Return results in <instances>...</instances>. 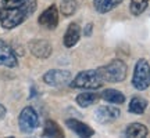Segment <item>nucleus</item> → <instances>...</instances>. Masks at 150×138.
<instances>
[{
    "label": "nucleus",
    "instance_id": "8",
    "mask_svg": "<svg viewBox=\"0 0 150 138\" xmlns=\"http://www.w3.org/2000/svg\"><path fill=\"white\" fill-rule=\"evenodd\" d=\"M39 25L46 29H56L59 25V8L56 4L49 6L38 18Z\"/></svg>",
    "mask_w": 150,
    "mask_h": 138
},
{
    "label": "nucleus",
    "instance_id": "14",
    "mask_svg": "<svg viewBox=\"0 0 150 138\" xmlns=\"http://www.w3.org/2000/svg\"><path fill=\"white\" fill-rule=\"evenodd\" d=\"M100 100V94H97L95 91H83L76 95V104L82 108H88V106L96 104L97 101Z\"/></svg>",
    "mask_w": 150,
    "mask_h": 138
},
{
    "label": "nucleus",
    "instance_id": "19",
    "mask_svg": "<svg viewBox=\"0 0 150 138\" xmlns=\"http://www.w3.org/2000/svg\"><path fill=\"white\" fill-rule=\"evenodd\" d=\"M149 1L150 0H131V3H129L131 14L135 17H139L140 14H143L149 6Z\"/></svg>",
    "mask_w": 150,
    "mask_h": 138
},
{
    "label": "nucleus",
    "instance_id": "20",
    "mask_svg": "<svg viewBox=\"0 0 150 138\" xmlns=\"http://www.w3.org/2000/svg\"><path fill=\"white\" fill-rule=\"evenodd\" d=\"M76 10H78V0H61L60 11L63 13V15L65 17L74 15Z\"/></svg>",
    "mask_w": 150,
    "mask_h": 138
},
{
    "label": "nucleus",
    "instance_id": "23",
    "mask_svg": "<svg viewBox=\"0 0 150 138\" xmlns=\"http://www.w3.org/2000/svg\"><path fill=\"white\" fill-rule=\"evenodd\" d=\"M0 21H1V6H0Z\"/></svg>",
    "mask_w": 150,
    "mask_h": 138
},
{
    "label": "nucleus",
    "instance_id": "11",
    "mask_svg": "<svg viewBox=\"0 0 150 138\" xmlns=\"http://www.w3.org/2000/svg\"><path fill=\"white\" fill-rule=\"evenodd\" d=\"M65 126L70 128L71 131H74L76 135H79V137H92L95 134V130L91 126H88L86 123L76 120V119H67L65 120Z\"/></svg>",
    "mask_w": 150,
    "mask_h": 138
},
{
    "label": "nucleus",
    "instance_id": "1",
    "mask_svg": "<svg viewBox=\"0 0 150 138\" xmlns=\"http://www.w3.org/2000/svg\"><path fill=\"white\" fill-rule=\"evenodd\" d=\"M36 0H1V26L14 29L25 22L36 10Z\"/></svg>",
    "mask_w": 150,
    "mask_h": 138
},
{
    "label": "nucleus",
    "instance_id": "22",
    "mask_svg": "<svg viewBox=\"0 0 150 138\" xmlns=\"http://www.w3.org/2000/svg\"><path fill=\"white\" fill-rule=\"evenodd\" d=\"M6 113H7V109H6L4 106L0 104V119H3L6 116Z\"/></svg>",
    "mask_w": 150,
    "mask_h": 138
},
{
    "label": "nucleus",
    "instance_id": "16",
    "mask_svg": "<svg viewBox=\"0 0 150 138\" xmlns=\"http://www.w3.org/2000/svg\"><path fill=\"white\" fill-rule=\"evenodd\" d=\"M149 133V130L145 124L142 123H131L128 124V127L125 128V135L127 137H135V138H142L146 137Z\"/></svg>",
    "mask_w": 150,
    "mask_h": 138
},
{
    "label": "nucleus",
    "instance_id": "7",
    "mask_svg": "<svg viewBox=\"0 0 150 138\" xmlns=\"http://www.w3.org/2000/svg\"><path fill=\"white\" fill-rule=\"evenodd\" d=\"M121 115V112L115 105H102L99 106L95 112V119L96 122L102 123V124H107L114 120H117Z\"/></svg>",
    "mask_w": 150,
    "mask_h": 138
},
{
    "label": "nucleus",
    "instance_id": "2",
    "mask_svg": "<svg viewBox=\"0 0 150 138\" xmlns=\"http://www.w3.org/2000/svg\"><path fill=\"white\" fill-rule=\"evenodd\" d=\"M99 73L102 76L103 82L106 83H121L125 80L127 73H128V66L122 59H112L108 64L103 65L100 68H97Z\"/></svg>",
    "mask_w": 150,
    "mask_h": 138
},
{
    "label": "nucleus",
    "instance_id": "12",
    "mask_svg": "<svg viewBox=\"0 0 150 138\" xmlns=\"http://www.w3.org/2000/svg\"><path fill=\"white\" fill-rule=\"evenodd\" d=\"M81 39V28L79 25L76 24V22H72V24H70L68 25V28H67V31H65L64 33V46L65 47H74L76 43L79 42Z\"/></svg>",
    "mask_w": 150,
    "mask_h": 138
},
{
    "label": "nucleus",
    "instance_id": "18",
    "mask_svg": "<svg viewBox=\"0 0 150 138\" xmlns=\"http://www.w3.org/2000/svg\"><path fill=\"white\" fill-rule=\"evenodd\" d=\"M43 137H64V131L54 120H46L43 128Z\"/></svg>",
    "mask_w": 150,
    "mask_h": 138
},
{
    "label": "nucleus",
    "instance_id": "17",
    "mask_svg": "<svg viewBox=\"0 0 150 138\" xmlns=\"http://www.w3.org/2000/svg\"><path fill=\"white\" fill-rule=\"evenodd\" d=\"M146 108H147V101L142 97H132L129 101L128 112L134 113V115H142L145 113Z\"/></svg>",
    "mask_w": 150,
    "mask_h": 138
},
{
    "label": "nucleus",
    "instance_id": "5",
    "mask_svg": "<svg viewBox=\"0 0 150 138\" xmlns=\"http://www.w3.org/2000/svg\"><path fill=\"white\" fill-rule=\"evenodd\" d=\"M18 126L22 133H32L39 126V116L32 106H25L18 116Z\"/></svg>",
    "mask_w": 150,
    "mask_h": 138
},
{
    "label": "nucleus",
    "instance_id": "3",
    "mask_svg": "<svg viewBox=\"0 0 150 138\" xmlns=\"http://www.w3.org/2000/svg\"><path fill=\"white\" fill-rule=\"evenodd\" d=\"M104 84L102 76L97 69H86L82 70L71 80L70 86L74 89H82V90H97Z\"/></svg>",
    "mask_w": 150,
    "mask_h": 138
},
{
    "label": "nucleus",
    "instance_id": "13",
    "mask_svg": "<svg viewBox=\"0 0 150 138\" xmlns=\"http://www.w3.org/2000/svg\"><path fill=\"white\" fill-rule=\"evenodd\" d=\"M100 98H103L104 101L114 104V105H121L125 102V95L121 91L115 90V89H106L100 93Z\"/></svg>",
    "mask_w": 150,
    "mask_h": 138
},
{
    "label": "nucleus",
    "instance_id": "15",
    "mask_svg": "<svg viewBox=\"0 0 150 138\" xmlns=\"http://www.w3.org/2000/svg\"><path fill=\"white\" fill-rule=\"evenodd\" d=\"M122 3V0H93V7L97 13L106 14Z\"/></svg>",
    "mask_w": 150,
    "mask_h": 138
},
{
    "label": "nucleus",
    "instance_id": "4",
    "mask_svg": "<svg viewBox=\"0 0 150 138\" xmlns=\"http://www.w3.org/2000/svg\"><path fill=\"white\" fill-rule=\"evenodd\" d=\"M132 86L136 90L143 91L150 86V65L147 59L140 58L135 65L134 76H132Z\"/></svg>",
    "mask_w": 150,
    "mask_h": 138
},
{
    "label": "nucleus",
    "instance_id": "10",
    "mask_svg": "<svg viewBox=\"0 0 150 138\" xmlns=\"http://www.w3.org/2000/svg\"><path fill=\"white\" fill-rule=\"evenodd\" d=\"M0 65L7 68H16L18 65V59L14 50L4 42H0Z\"/></svg>",
    "mask_w": 150,
    "mask_h": 138
},
{
    "label": "nucleus",
    "instance_id": "21",
    "mask_svg": "<svg viewBox=\"0 0 150 138\" xmlns=\"http://www.w3.org/2000/svg\"><path fill=\"white\" fill-rule=\"evenodd\" d=\"M92 29H93V25H92V24H88V25H86V29L83 31V33H85L86 37L92 35Z\"/></svg>",
    "mask_w": 150,
    "mask_h": 138
},
{
    "label": "nucleus",
    "instance_id": "9",
    "mask_svg": "<svg viewBox=\"0 0 150 138\" xmlns=\"http://www.w3.org/2000/svg\"><path fill=\"white\" fill-rule=\"evenodd\" d=\"M29 51L36 57V58L40 59H46L52 55V44L47 42V40H42V39H35L29 43Z\"/></svg>",
    "mask_w": 150,
    "mask_h": 138
},
{
    "label": "nucleus",
    "instance_id": "6",
    "mask_svg": "<svg viewBox=\"0 0 150 138\" xmlns=\"http://www.w3.org/2000/svg\"><path fill=\"white\" fill-rule=\"evenodd\" d=\"M71 80H72V75L70 70L65 69H52L43 75V82L47 86H53V87H64L70 84Z\"/></svg>",
    "mask_w": 150,
    "mask_h": 138
}]
</instances>
